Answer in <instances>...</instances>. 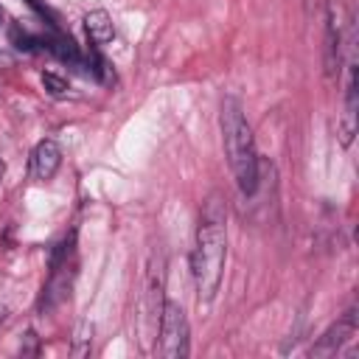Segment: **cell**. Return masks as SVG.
I'll list each match as a JSON object with an SVG mask.
<instances>
[{
  "instance_id": "cell-14",
  "label": "cell",
  "mask_w": 359,
  "mask_h": 359,
  "mask_svg": "<svg viewBox=\"0 0 359 359\" xmlns=\"http://www.w3.org/2000/svg\"><path fill=\"white\" fill-rule=\"evenodd\" d=\"M3 320H6V311H0V325H3Z\"/></svg>"
},
{
  "instance_id": "cell-10",
  "label": "cell",
  "mask_w": 359,
  "mask_h": 359,
  "mask_svg": "<svg viewBox=\"0 0 359 359\" xmlns=\"http://www.w3.org/2000/svg\"><path fill=\"white\" fill-rule=\"evenodd\" d=\"M90 351H93V325H90L87 320H81V323L76 325L70 353H73V356H87Z\"/></svg>"
},
{
  "instance_id": "cell-12",
  "label": "cell",
  "mask_w": 359,
  "mask_h": 359,
  "mask_svg": "<svg viewBox=\"0 0 359 359\" xmlns=\"http://www.w3.org/2000/svg\"><path fill=\"white\" fill-rule=\"evenodd\" d=\"M28 6H31V8H36V11H39V14H42V17H45V14H48V17H50V11H48V6H45V3H42V0H28Z\"/></svg>"
},
{
  "instance_id": "cell-5",
  "label": "cell",
  "mask_w": 359,
  "mask_h": 359,
  "mask_svg": "<svg viewBox=\"0 0 359 359\" xmlns=\"http://www.w3.org/2000/svg\"><path fill=\"white\" fill-rule=\"evenodd\" d=\"M70 286H73V264L67 266V258H65L62 264H53L50 280H48L45 289H42V300H39L42 311H50V309H56L59 303H65V300L70 297Z\"/></svg>"
},
{
  "instance_id": "cell-6",
  "label": "cell",
  "mask_w": 359,
  "mask_h": 359,
  "mask_svg": "<svg viewBox=\"0 0 359 359\" xmlns=\"http://www.w3.org/2000/svg\"><path fill=\"white\" fill-rule=\"evenodd\" d=\"M59 165H62V149H59V143L50 140V137L39 140L34 146V151H31V174L36 180H50L59 171Z\"/></svg>"
},
{
  "instance_id": "cell-11",
  "label": "cell",
  "mask_w": 359,
  "mask_h": 359,
  "mask_svg": "<svg viewBox=\"0 0 359 359\" xmlns=\"http://www.w3.org/2000/svg\"><path fill=\"white\" fill-rule=\"evenodd\" d=\"M42 84H45V90L50 95H65L67 93V81L62 76H56V73H42Z\"/></svg>"
},
{
  "instance_id": "cell-7",
  "label": "cell",
  "mask_w": 359,
  "mask_h": 359,
  "mask_svg": "<svg viewBox=\"0 0 359 359\" xmlns=\"http://www.w3.org/2000/svg\"><path fill=\"white\" fill-rule=\"evenodd\" d=\"M325 73L328 79H334L339 73V62H342V31H339V17L337 8H328V25H325Z\"/></svg>"
},
{
  "instance_id": "cell-9",
  "label": "cell",
  "mask_w": 359,
  "mask_h": 359,
  "mask_svg": "<svg viewBox=\"0 0 359 359\" xmlns=\"http://www.w3.org/2000/svg\"><path fill=\"white\" fill-rule=\"evenodd\" d=\"M84 31H87V36H90L95 45H104V42H109V39L115 36V22H112L109 11L93 8V11L84 14Z\"/></svg>"
},
{
  "instance_id": "cell-13",
  "label": "cell",
  "mask_w": 359,
  "mask_h": 359,
  "mask_svg": "<svg viewBox=\"0 0 359 359\" xmlns=\"http://www.w3.org/2000/svg\"><path fill=\"white\" fill-rule=\"evenodd\" d=\"M3 174H6V163L0 160V180H3Z\"/></svg>"
},
{
  "instance_id": "cell-1",
  "label": "cell",
  "mask_w": 359,
  "mask_h": 359,
  "mask_svg": "<svg viewBox=\"0 0 359 359\" xmlns=\"http://www.w3.org/2000/svg\"><path fill=\"white\" fill-rule=\"evenodd\" d=\"M224 258H227V230H224V210L216 196L205 202V210L199 216L196 241L191 252V275L196 286V297L202 303H210L222 286L224 275Z\"/></svg>"
},
{
  "instance_id": "cell-2",
  "label": "cell",
  "mask_w": 359,
  "mask_h": 359,
  "mask_svg": "<svg viewBox=\"0 0 359 359\" xmlns=\"http://www.w3.org/2000/svg\"><path fill=\"white\" fill-rule=\"evenodd\" d=\"M222 137H224V154L230 163V171L236 177V185L241 194H255L258 188V154H255V137L244 118V109L236 98L222 101Z\"/></svg>"
},
{
  "instance_id": "cell-8",
  "label": "cell",
  "mask_w": 359,
  "mask_h": 359,
  "mask_svg": "<svg viewBox=\"0 0 359 359\" xmlns=\"http://www.w3.org/2000/svg\"><path fill=\"white\" fill-rule=\"evenodd\" d=\"M356 135V65H348V90H345V112L339 121V143L351 146Z\"/></svg>"
},
{
  "instance_id": "cell-3",
  "label": "cell",
  "mask_w": 359,
  "mask_h": 359,
  "mask_svg": "<svg viewBox=\"0 0 359 359\" xmlns=\"http://www.w3.org/2000/svg\"><path fill=\"white\" fill-rule=\"evenodd\" d=\"M188 317L180 303L165 300L160 309V353L165 359L188 356Z\"/></svg>"
},
{
  "instance_id": "cell-4",
  "label": "cell",
  "mask_w": 359,
  "mask_h": 359,
  "mask_svg": "<svg viewBox=\"0 0 359 359\" xmlns=\"http://www.w3.org/2000/svg\"><path fill=\"white\" fill-rule=\"evenodd\" d=\"M356 334V309H351V311H345V317L342 320H337L314 345H311V356H334L351 337Z\"/></svg>"
}]
</instances>
